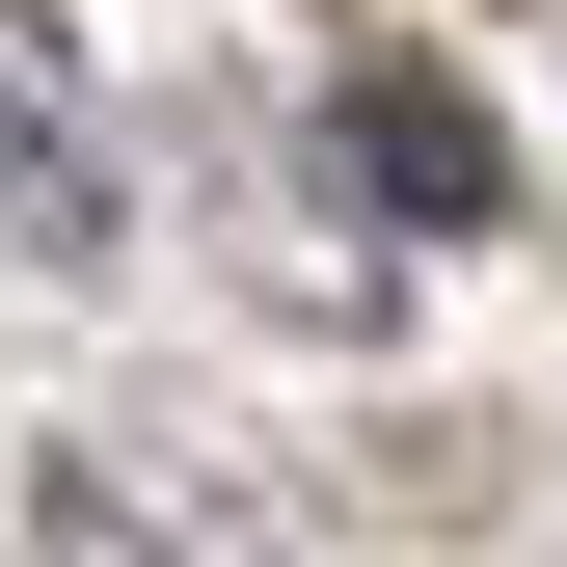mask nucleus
Listing matches in <instances>:
<instances>
[{"label":"nucleus","instance_id":"3","mask_svg":"<svg viewBox=\"0 0 567 567\" xmlns=\"http://www.w3.org/2000/svg\"><path fill=\"white\" fill-rule=\"evenodd\" d=\"M54 567H244L189 486H135V460H54Z\"/></svg>","mask_w":567,"mask_h":567},{"label":"nucleus","instance_id":"2","mask_svg":"<svg viewBox=\"0 0 567 567\" xmlns=\"http://www.w3.org/2000/svg\"><path fill=\"white\" fill-rule=\"evenodd\" d=\"M351 189H379V217H486L514 163H486V109L433 82V54H379V82H351Z\"/></svg>","mask_w":567,"mask_h":567},{"label":"nucleus","instance_id":"1","mask_svg":"<svg viewBox=\"0 0 567 567\" xmlns=\"http://www.w3.org/2000/svg\"><path fill=\"white\" fill-rule=\"evenodd\" d=\"M0 217L109 244V109H82V28H54V0H0Z\"/></svg>","mask_w":567,"mask_h":567}]
</instances>
